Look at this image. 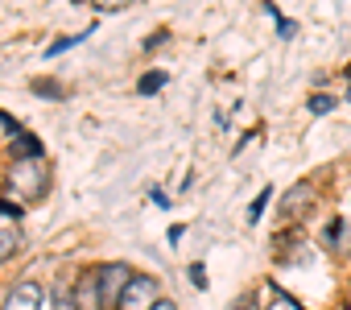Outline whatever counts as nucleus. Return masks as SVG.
Returning <instances> with one entry per match:
<instances>
[{
  "mask_svg": "<svg viewBox=\"0 0 351 310\" xmlns=\"http://www.w3.org/2000/svg\"><path fill=\"white\" fill-rule=\"evenodd\" d=\"M46 187H50V170H46V162H42V158L13 162V170H9V191L25 195V203H34V199H42V195H46Z\"/></svg>",
  "mask_w": 351,
  "mask_h": 310,
  "instance_id": "nucleus-1",
  "label": "nucleus"
},
{
  "mask_svg": "<svg viewBox=\"0 0 351 310\" xmlns=\"http://www.w3.org/2000/svg\"><path fill=\"white\" fill-rule=\"evenodd\" d=\"M95 277H99V310H120V298L136 273L128 265H104V269H95Z\"/></svg>",
  "mask_w": 351,
  "mask_h": 310,
  "instance_id": "nucleus-2",
  "label": "nucleus"
},
{
  "mask_svg": "<svg viewBox=\"0 0 351 310\" xmlns=\"http://www.w3.org/2000/svg\"><path fill=\"white\" fill-rule=\"evenodd\" d=\"M157 302H161V298H157V281L145 277V273H136V277L128 281L124 298H120V310H153Z\"/></svg>",
  "mask_w": 351,
  "mask_h": 310,
  "instance_id": "nucleus-3",
  "label": "nucleus"
},
{
  "mask_svg": "<svg viewBox=\"0 0 351 310\" xmlns=\"http://www.w3.org/2000/svg\"><path fill=\"white\" fill-rule=\"evenodd\" d=\"M42 302H46L42 285H34V281H21V285H13V289H9V298H5V310H42Z\"/></svg>",
  "mask_w": 351,
  "mask_h": 310,
  "instance_id": "nucleus-4",
  "label": "nucleus"
},
{
  "mask_svg": "<svg viewBox=\"0 0 351 310\" xmlns=\"http://www.w3.org/2000/svg\"><path fill=\"white\" fill-rule=\"evenodd\" d=\"M75 306L79 310H99V277L95 273H83L79 285H75Z\"/></svg>",
  "mask_w": 351,
  "mask_h": 310,
  "instance_id": "nucleus-5",
  "label": "nucleus"
},
{
  "mask_svg": "<svg viewBox=\"0 0 351 310\" xmlns=\"http://www.w3.org/2000/svg\"><path fill=\"white\" fill-rule=\"evenodd\" d=\"M310 199H314V182H298V187H293V195L285 199V215H293V219H298V215L306 211V203H310Z\"/></svg>",
  "mask_w": 351,
  "mask_h": 310,
  "instance_id": "nucleus-6",
  "label": "nucleus"
},
{
  "mask_svg": "<svg viewBox=\"0 0 351 310\" xmlns=\"http://www.w3.org/2000/svg\"><path fill=\"white\" fill-rule=\"evenodd\" d=\"M13 153H17V162H25V158H42V145H38L29 132H21V136L13 141Z\"/></svg>",
  "mask_w": 351,
  "mask_h": 310,
  "instance_id": "nucleus-7",
  "label": "nucleus"
},
{
  "mask_svg": "<svg viewBox=\"0 0 351 310\" xmlns=\"http://www.w3.org/2000/svg\"><path fill=\"white\" fill-rule=\"evenodd\" d=\"M17 252V232L13 228H0V261H9Z\"/></svg>",
  "mask_w": 351,
  "mask_h": 310,
  "instance_id": "nucleus-8",
  "label": "nucleus"
},
{
  "mask_svg": "<svg viewBox=\"0 0 351 310\" xmlns=\"http://www.w3.org/2000/svg\"><path fill=\"white\" fill-rule=\"evenodd\" d=\"M161 87H165V75H161V71H153V75H145V79L136 83L141 95H153V91H161Z\"/></svg>",
  "mask_w": 351,
  "mask_h": 310,
  "instance_id": "nucleus-9",
  "label": "nucleus"
},
{
  "mask_svg": "<svg viewBox=\"0 0 351 310\" xmlns=\"http://www.w3.org/2000/svg\"><path fill=\"white\" fill-rule=\"evenodd\" d=\"M326 248H335V252L343 248V219H330L326 224Z\"/></svg>",
  "mask_w": 351,
  "mask_h": 310,
  "instance_id": "nucleus-10",
  "label": "nucleus"
},
{
  "mask_svg": "<svg viewBox=\"0 0 351 310\" xmlns=\"http://www.w3.org/2000/svg\"><path fill=\"white\" fill-rule=\"evenodd\" d=\"M269 199H273V187H265V191H261V195H256V203H252V207H248V219H252V224H256V219H261V215H265V203H269Z\"/></svg>",
  "mask_w": 351,
  "mask_h": 310,
  "instance_id": "nucleus-11",
  "label": "nucleus"
},
{
  "mask_svg": "<svg viewBox=\"0 0 351 310\" xmlns=\"http://www.w3.org/2000/svg\"><path fill=\"white\" fill-rule=\"evenodd\" d=\"M87 34H79V38H62V42H54V46H46V58H58L62 50H71V46H79Z\"/></svg>",
  "mask_w": 351,
  "mask_h": 310,
  "instance_id": "nucleus-12",
  "label": "nucleus"
},
{
  "mask_svg": "<svg viewBox=\"0 0 351 310\" xmlns=\"http://www.w3.org/2000/svg\"><path fill=\"white\" fill-rule=\"evenodd\" d=\"M265 310H302V306H298V302H293V298H285V294H281V289H273V302H269V306H265Z\"/></svg>",
  "mask_w": 351,
  "mask_h": 310,
  "instance_id": "nucleus-13",
  "label": "nucleus"
},
{
  "mask_svg": "<svg viewBox=\"0 0 351 310\" xmlns=\"http://www.w3.org/2000/svg\"><path fill=\"white\" fill-rule=\"evenodd\" d=\"M330 108H335V99H330V95H310V112H314V116H326Z\"/></svg>",
  "mask_w": 351,
  "mask_h": 310,
  "instance_id": "nucleus-14",
  "label": "nucleus"
},
{
  "mask_svg": "<svg viewBox=\"0 0 351 310\" xmlns=\"http://www.w3.org/2000/svg\"><path fill=\"white\" fill-rule=\"evenodd\" d=\"M54 302H58V310H79L75 306V294H66V289H54Z\"/></svg>",
  "mask_w": 351,
  "mask_h": 310,
  "instance_id": "nucleus-15",
  "label": "nucleus"
},
{
  "mask_svg": "<svg viewBox=\"0 0 351 310\" xmlns=\"http://www.w3.org/2000/svg\"><path fill=\"white\" fill-rule=\"evenodd\" d=\"M191 281H195L199 289H207V273H203V265H191Z\"/></svg>",
  "mask_w": 351,
  "mask_h": 310,
  "instance_id": "nucleus-16",
  "label": "nucleus"
},
{
  "mask_svg": "<svg viewBox=\"0 0 351 310\" xmlns=\"http://www.w3.org/2000/svg\"><path fill=\"white\" fill-rule=\"evenodd\" d=\"M236 310H261V306H256V298H240V302H236Z\"/></svg>",
  "mask_w": 351,
  "mask_h": 310,
  "instance_id": "nucleus-17",
  "label": "nucleus"
},
{
  "mask_svg": "<svg viewBox=\"0 0 351 310\" xmlns=\"http://www.w3.org/2000/svg\"><path fill=\"white\" fill-rule=\"evenodd\" d=\"M153 310H173V302H157V306H153Z\"/></svg>",
  "mask_w": 351,
  "mask_h": 310,
  "instance_id": "nucleus-18",
  "label": "nucleus"
},
{
  "mask_svg": "<svg viewBox=\"0 0 351 310\" xmlns=\"http://www.w3.org/2000/svg\"><path fill=\"white\" fill-rule=\"evenodd\" d=\"M347 104H351V91H347Z\"/></svg>",
  "mask_w": 351,
  "mask_h": 310,
  "instance_id": "nucleus-19",
  "label": "nucleus"
},
{
  "mask_svg": "<svg viewBox=\"0 0 351 310\" xmlns=\"http://www.w3.org/2000/svg\"><path fill=\"white\" fill-rule=\"evenodd\" d=\"M347 207H351V203H347Z\"/></svg>",
  "mask_w": 351,
  "mask_h": 310,
  "instance_id": "nucleus-20",
  "label": "nucleus"
}]
</instances>
